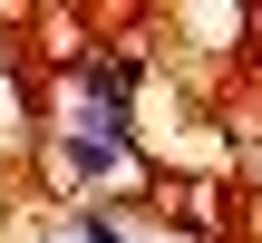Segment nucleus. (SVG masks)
Segmentation results:
<instances>
[{"label": "nucleus", "mask_w": 262, "mask_h": 243, "mask_svg": "<svg viewBox=\"0 0 262 243\" xmlns=\"http://www.w3.org/2000/svg\"><path fill=\"white\" fill-rule=\"evenodd\" d=\"M68 243H126V224H117V214H78V224H68Z\"/></svg>", "instance_id": "f257e3e1"}]
</instances>
